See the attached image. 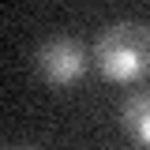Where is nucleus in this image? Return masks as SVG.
I'll return each mask as SVG.
<instances>
[{
  "label": "nucleus",
  "instance_id": "obj_2",
  "mask_svg": "<svg viewBox=\"0 0 150 150\" xmlns=\"http://www.w3.org/2000/svg\"><path fill=\"white\" fill-rule=\"evenodd\" d=\"M86 45L75 34H49L34 49V71L49 86H71L86 75Z\"/></svg>",
  "mask_w": 150,
  "mask_h": 150
},
{
  "label": "nucleus",
  "instance_id": "obj_3",
  "mask_svg": "<svg viewBox=\"0 0 150 150\" xmlns=\"http://www.w3.org/2000/svg\"><path fill=\"white\" fill-rule=\"evenodd\" d=\"M120 124L135 139V146L150 150V86H139L120 101Z\"/></svg>",
  "mask_w": 150,
  "mask_h": 150
},
{
  "label": "nucleus",
  "instance_id": "obj_1",
  "mask_svg": "<svg viewBox=\"0 0 150 150\" xmlns=\"http://www.w3.org/2000/svg\"><path fill=\"white\" fill-rule=\"evenodd\" d=\"M94 64L109 83H143L150 75V23L116 19L94 38Z\"/></svg>",
  "mask_w": 150,
  "mask_h": 150
},
{
  "label": "nucleus",
  "instance_id": "obj_5",
  "mask_svg": "<svg viewBox=\"0 0 150 150\" xmlns=\"http://www.w3.org/2000/svg\"><path fill=\"white\" fill-rule=\"evenodd\" d=\"M128 150H146V146H128Z\"/></svg>",
  "mask_w": 150,
  "mask_h": 150
},
{
  "label": "nucleus",
  "instance_id": "obj_4",
  "mask_svg": "<svg viewBox=\"0 0 150 150\" xmlns=\"http://www.w3.org/2000/svg\"><path fill=\"white\" fill-rule=\"evenodd\" d=\"M8 150H34V146H8Z\"/></svg>",
  "mask_w": 150,
  "mask_h": 150
}]
</instances>
